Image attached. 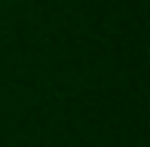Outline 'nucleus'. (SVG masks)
I'll return each mask as SVG.
<instances>
[]
</instances>
